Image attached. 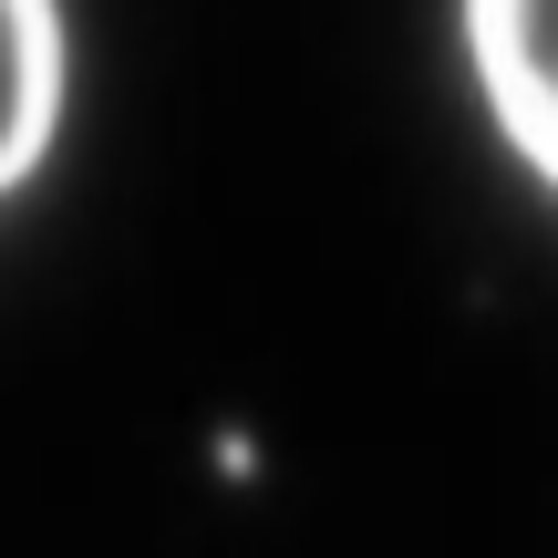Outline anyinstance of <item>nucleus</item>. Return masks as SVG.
Instances as JSON below:
<instances>
[{
    "mask_svg": "<svg viewBox=\"0 0 558 558\" xmlns=\"http://www.w3.org/2000/svg\"><path fill=\"white\" fill-rule=\"evenodd\" d=\"M465 62L527 177L558 186V0H465Z\"/></svg>",
    "mask_w": 558,
    "mask_h": 558,
    "instance_id": "nucleus-1",
    "label": "nucleus"
},
{
    "mask_svg": "<svg viewBox=\"0 0 558 558\" xmlns=\"http://www.w3.org/2000/svg\"><path fill=\"white\" fill-rule=\"evenodd\" d=\"M62 135V0H0V186H32Z\"/></svg>",
    "mask_w": 558,
    "mask_h": 558,
    "instance_id": "nucleus-2",
    "label": "nucleus"
}]
</instances>
